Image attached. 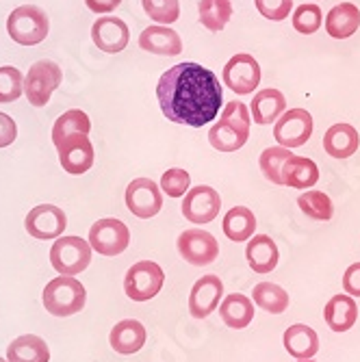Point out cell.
I'll list each match as a JSON object with an SVG mask.
<instances>
[{"label":"cell","mask_w":360,"mask_h":362,"mask_svg":"<svg viewBox=\"0 0 360 362\" xmlns=\"http://www.w3.org/2000/svg\"><path fill=\"white\" fill-rule=\"evenodd\" d=\"M158 107L170 122L200 128L213 122L223 105L217 76L193 61L178 63L158 78Z\"/></svg>","instance_id":"obj_1"},{"label":"cell","mask_w":360,"mask_h":362,"mask_svg":"<svg viewBox=\"0 0 360 362\" xmlns=\"http://www.w3.org/2000/svg\"><path fill=\"white\" fill-rule=\"evenodd\" d=\"M250 139V109L233 100L219 113V122L209 130V141L219 152H237Z\"/></svg>","instance_id":"obj_2"},{"label":"cell","mask_w":360,"mask_h":362,"mask_svg":"<svg viewBox=\"0 0 360 362\" xmlns=\"http://www.w3.org/2000/svg\"><path fill=\"white\" fill-rule=\"evenodd\" d=\"M44 308L54 317H70L85 308L87 293L74 276H59L44 288Z\"/></svg>","instance_id":"obj_3"},{"label":"cell","mask_w":360,"mask_h":362,"mask_svg":"<svg viewBox=\"0 0 360 362\" xmlns=\"http://www.w3.org/2000/svg\"><path fill=\"white\" fill-rule=\"evenodd\" d=\"M48 16L44 9L35 5H22L9 13L7 20V33L16 44L22 46H35L46 40L48 35Z\"/></svg>","instance_id":"obj_4"},{"label":"cell","mask_w":360,"mask_h":362,"mask_svg":"<svg viewBox=\"0 0 360 362\" xmlns=\"http://www.w3.org/2000/svg\"><path fill=\"white\" fill-rule=\"evenodd\" d=\"M50 262L61 276H79L91 262V245L81 237H59L50 247Z\"/></svg>","instance_id":"obj_5"},{"label":"cell","mask_w":360,"mask_h":362,"mask_svg":"<svg viewBox=\"0 0 360 362\" xmlns=\"http://www.w3.org/2000/svg\"><path fill=\"white\" fill-rule=\"evenodd\" d=\"M166 282V274L152 260H139L128 269L124 278V291L133 302H148L156 298Z\"/></svg>","instance_id":"obj_6"},{"label":"cell","mask_w":360,"mask_h":362,"mask_svg":"<svg viewBox=\"0 0 360 362\" xmlns=\"http://www.w3.org/2000/svg\"><path fill=\"white\" fill-rule=\"evenodd\" d=\"M63 72L54 61H37L30 65V70L24 78V93L26 100L33 107L48 105L52 91L61 85Z\"/></svg>","instance_id":"obj_7"},{"label":"cell","mask_w":360,"mask_h":362,"mask_svg":"<svg viewBox=\"0 0 360 362\" xmlns=\"http://www.w3.org/2000/svg\"><path fill=\"white\" fill-rule=\"evenodd\" d=\"M130 243V230L124 221L107 217L98 219L89 228V245L93 252L103 256H117L122 254Z\"/></svg>","instance_id":"obj_8"},{"label":"cell","mask_w":360,"mask_h":362,"mask_svg":"<svg viewBox=\"0 0 360 362\" xmlns=\"http://www.w3.org/2000/svg\"><path fill=\"white\" fill-rule=\"evenodd\" d=\"M176 247L180 256L193 267H207L219 256V243L217 239L200 228H189L178 237Z\"/></svg>","instance_id":"obj_9"},{"label":"cell","mask_w":360,"mask_h":362,"mask_svg":"<svg viewBox=\"0 0 360 362\" xmlns=\"http://www.w3.org/2000/svg\"><path fill=\"white\" fill-rule=\"evenodd\" d=\"M221 211V197L209 185H198L182 197V217L195 226L213 221Z\"/></svg>","instance_id":"obj_10"},{"label":"cell","mask_w":360,"mask_h":362,"mask_svg":"<svg viewBox=\"0 0 360 362\" xmlns=\"http://www.w3.org/2000/svg\"><path fill=\"white\" fill-rule=\"evenodd\" d=\"M313 135V115L304 109H291L284 111L276 119L274 137L282 148H300Z\"/></svg>","instance_id":"obj_11"},{"label":"cell","mask_w":360,"mask_h":362,"mask_svg":"<svg viewBox=\"0 0 360 362\" xmlns=\"http://www.w3.org/2000/svg\"><path fill=\"white\" fill-rule=\"evenodd\" d=\"M124 200H126L128 211L139 219H150L158 215V211L163 209L161 189L150 178H135L126 187Z\"/></svg>","instance_id":"obj_12"},{"label":"cell","mask_w":360,"mask_h":362,"mask_svg":"<svg viewBox=\"0 0 360 362\" xmlns=\"http://www.w3.org/2000/svg\"><path fill=\"white\" fill-rule=\"evenodd\" d=\"M223 83L237 95L252 93L260 83V65L252 54H235L223 68Z\"/></svg>","instance_id":"obj_13"},{"label":"cell","mask_w":360,"mask_h":362,"mask_svg":"<svg viewBox=\"0 0 360 362\" xmlns=\"http://www.w3.org/2000/svg\"><path fill=\"white\" fill-rule=\"evenodd\" d=\"M26 233L35 239H59L65 233L68 217L54 204H40L26 215Z\"/></svg>","instance_id":"obj_14"},{"label":"cell","mask_w":360,"mask_h":362,"mask_svg":"<svg viewBox=\"0 0 360 362\" xmlns=\"http://www.w3.org/2000/svg\"><path fill=\"white\" fill-rule=\"evenodd\" d=\"M57 152H59L61 168L68 174L81 176V174L89 172L93 165L95 154H93V146L89 141V135H72L68 139H63L57 146Z\"/></svg>","instance_id":"obj_15"},{"label":"cell","mask_w":360,"mask_h":362,"mask_svg":"<svg viewBox=\"0 0 360 362\" xmlns=\"http://www.w3.org/2000/svg\"><path fill=\"white\" fill-rule=\"evenodd\" d=\"M223 298V282L209 274L204 278H200L193 284L191 295H189V313L193 319H207L219 304Z\"/></svg>","instance_id":"obj_16"},{"label":"cell","mask_w":360,"mask_h":362,"mask_svg":"<svg viewBox=\"0 0 360 362\" xmlns=\"http://www.w3.org/2000/svg\"><path fill=\"white\" fill-rule=\"evenodd\" d=\"M91 40L103 52L115 54L128 46L130 30L124 20L120 18H100L91 26Z\"/></svg>","instance_id":"obj_17"},{"label":"cell","mask_w":360,"mask_h":362,"mask_svg":"<svg viewBox=\"0 0 360 362\" xmlns=\"http://www.w3.org/2000/svg\"><path fill=\"white\" fill-rule=\"evenodd\" d=\"M139 48L152 54L176 57L182 52V40L170 26H148L139 35Z\"/></svg>","instance_id":"obj_18"},{"label":"cell","mask_w":360,"mask_h":362,"mask_svg":"<svg viewBox=\"0 0 360 362\" xmlns=\"http://www.w3.org/2000/svg\"><path fill=\"white\" fill-rule=\"evenodd\" d=\"M146 327L141 321H135V319H124V321H117L111 330V337H109V343L111 347L122 354V356H128V354H135L139 351L144 345H146Z\"/></svg>","instance_id":"obj_19"},{"label":"cell","mask_w":360,"mask_h":362,"mask_svg":"<svg viewBox=\"0 0 360 362\" xmlns=\"http://www.w3.org/2000/svg\"><path fill=\"white\" fill-rule=\"evenodd\" d=\"M286 111V98L278 89H260L250 103L252 119L260 126L274 124Z\"/></svg>","instance_id":"obj_20"},{"label":"cell","mask_w":360,"mask_h":362,"mask_svg":"<svg viewBox=\"0 0 360 362\" xmlns=\"http://www.w3.org/2000/svg\"><path fill=\"white\" fill-rule=\"evenodd\" d=\"M245 258L256 274H269L278 267V260H280L278 245L267 235H256L250 239L245 247Z\"/></svg>","instance_id":"obj_21"},{"label":"cell","mask_w":360,"mask_h":362,"mask_svg":"<svg viewBox=\"0 0 360 362\" xmlns=\"http://www.w3.org/2000/svg\"><path fill=\"white\" fill-rule=\"evenodd\" d=\"M315 182H319V168L313 158L296 154L286 158L282 165V185L291 189H310Z\"/></svg>","instance_id":"obj_22"},{"label":"cell","mask_w":360,"mask_h":362,"mask_svg":"<svg viewBox=\"0 0 360 362\" xmlns=\"http://www.w3.org/2000/svg\"><path fill=\"white\" fill-rule=\"evenodd\" d=\"M284 349L296 360H310L319 351V337L310 325L296 323L282 337Z\"/></svg>","instance_id":"obj_23"},{"label":"cell","mask_w":360,"mask_h":362,"mask_svg":"<svg viewBox=\"0 0 360 362\" xmlns=\"http://www.w3.org/2000/svg\"><path fill=\"white\" fill-rule=\"evenodd\" d=\"M323 319L332 332H347L358 319V306L349 295H335L323 308Z\"/></svg>","instance_id":"obj_24"},{"label":"cell","mask_w":360,"mask_h":362,"mask_svg":"<svg viewBox=\"0 0 360 362\" xmlns=\"http://www.w3.org/2000/svg\"><path fill=\"white\" fill-rule=\"evenodd\" d=\"M360 146L358 130L352 124H335L323 137V150L332 158H349Z\"/></svg>","instance_id":"obj_25"},{"label":"cell","mask_w":360,"mask_h":362,"mask_svg":"<svg viewBox=\"0 0 360 362\" xmlns=\"http://www.w3.org/2000/svg\"><path fill=\"white\" fill-rule=\"evenodd\" d=\"M219 317L233 330H243L254 319V302H250L243 293H231L219 304Z\"/></svg>","instance_id":"obj_26"},{"label":"cell","mask_w":360,"mask_h":362,"mask_svg":"<svg viewBox=\"0 0 360 362\" xmlns=\"http://www.w3.org/2000/svg\"><path fill=\"white\" fill-rule=\"evenodd\" d=\"M360 26V9L354 3H341L325 18V30L335 40H347Z\"/></svg>","instance_id":"obj_27"},{"label":"cell","mask_w":360,"mask_h":362,"mask_svg":"<svg viewBox=\"0 0 360 362\" xmlns=\"http://www.w3.org/2000/svg\"><path fill=\"white\" fill-rule=\"evenodd\" d=\"M7 360L9 362H48L50 349L44 339L35 334H24L9 343Z\"/></svg>","instance_id":"obj_28"},{"label":"cell","mask_w":360,"mask_h":362,"mask_svg":"<svg viewBox=\"0 0 360 362\" xmlns=\"http://www.w3.org/2000/svg\"><path fill=\"white\" fill-rule=\"evenodd\" d=\"M221 228H223V235L231 241L243 243V241H248L254 235L256 217H254V213L248 206H235V209H231V211L226 213Z\"/></svg>","instance_id":"obj_29"},{"label":"cell","mask_w":360,"mask_h":362,"mask_svg":"<svg viewBox=\"0 0 360 362\" xmlns=\"http://www.w3.org/2000/svg\"><path fill=\"white\" fill-rule=\"evenodd\" d=\"M91 122L85 111L81 109H70L65 111L52 126V144L59 146L63 139H68L72 135H89Z\"/></svg>","instance_id":"obj_30"},{"label":"cell","mask_w":360,"mask_h":362,"mask_svg":"<svg viewBox=\"0 0 360 362\" xmlns=\"http://www.w3.org/2000/svg\"><path fill=\"white\" fill-rule=\"evenodd\" d=\"M252 302L269 315H280L289 308V293L274 282H258L252 288Z\"/></svg>","instance_id":"obj_31"},{"label":"cell","mask_w":360,"mask_h":362,"mask_svg":"<svg viewBox=\"0 0 360 362\" xmlns=\"http://www.w3.org/2000/svg\"><path fill=\"white\" fill-rule=\"evenodd\" d=\"M198 16L202 26L213 33H219L233 18V3L231 0H200Z\"/></svg>","instance_id":"obj_32"},{"label":"cell","mask_w":360,"mask_h":362,"mask_svg":"<svg viewBox=\"0 0 360 362\" xmlns=\"http://www.w3.org/2000/svg\"><path fill=\"white\" fill-rule=\"evenodd\" d=\"M298 206L304 215H308L310 219H319V221H328L335 215V204L325 193L321 191H306L300 195Z\"/></svg>","instance_id":"obj_33"},{"label":"cell","mask_w":360,"mask_h":362,"mask_svg":"<svg viewBox=\"0 0 360 362\" xmlns=\"http://www.w3.org/2000/svg\"><path fill=\"white\" fill-rule=\"evenodd\" d=\"M293 152L289 148L276 146V148H267L258 158V165L263 176L274 182V185H282V165L286 163V158H291Z\"/></svg>","instance_id":"obj_34"},{"label":"cell","mask_w":360,"mask_h":362,"mask_svg":"<svg viewBox=\"0 0 360 362\" xmlns=\"http://www.w3.org/2000/svg\"><path fill=\"white\" fill-rule=\"evenodd\" d=\"M24 91V76L13 65L0 68V103H16Z\"/></svg>","instance_id":"obj_35"},{"label":"cell","mask_w":360,"mask_h":362,"mask_svg":"<svg viewBox=\"0 0 360 362\" xmlns=\"http://www.w3.org/2000/svg\"><path fill=\"white\" fill-rule=\"evenodd\" d=\"M141 7L150 16V20H154L163 26L174 24L180 16L178 0H141Z\"/></svg>","instance_id":"obj_36"},{"label":"cell","mask_w":360,"mask_h":362,"mask_svg":"<svg viewBox=\"0 0 360 362\" xmlns=\"http://www.w3.org/2000/svg\"><path fill=\"white\" fill-rule=\"evenodd\" d=\"M321 22H323V16L317 5H302L293 13V28L302 33V35H313V33H317Z\"/></svg>","instance_id":"obj_37"},{"label":"cell","mask_w":360,"mask_h":362,"mask_svg":"<svg viewBox=\"0 0 360 362\" xmlns=\"http://www.w3.org/2000/svg\"><path fill=\"white\" fill-rule=\"evenodd\" d=\"M189 185H191V176L189 172L185 170H168L166 174L161 176V189L166 195L170 197H185L187 191H189Z\"/></svg>","instance_id":"obj_38"},{"label":"cell","mask_w":360,"mask_h":362,"mask_svg":"<svg viewBox=\"0 0 360 362\" xmlns=\"http://www.w3.org/2000/svg\"><path fill=\"white\" fill-rule=\"evenodd\" d=\"M254 5L263 18L272 22H282L293 9V0H254Z\"/></svg>","instance_id":"obj_39"},{"label":"cell","mask_w":360,"mask_h":362,"mask_svg":"<svg viewBox=\"0 0 360 362\" xmlns=\"http://www.w3.org/2000/svg\"><path fill=\"white\" fill-rule=\"evenodd\" d=\"M343 288L349 298H360V262L349 265L343 274Z\"/></svg>","instance_id":"obj_40"},{"label":"cell","mask_w":360,"mask_h":362,"mask_svg":"<svg viewBox=\"0 0 360 362\" xmlns=\"http://www.w3.org/2000/svg\"><path fill=\"white\" fill-rule=\"evenodd\" d=\"M16 137H18V126H16L13 117L0 111V148L11 146L16 141Z\"/></svg>","instance_id":"obj_41"},{"label":"cell","mask_w":360,"mask_h":362,"mask_svg":"<svg viewBox=\"0 0 360 362\" xmlns=\"http://www.w3.org/2000/svg\"><path fill=\"white\" fill-rule=\"evenodd\" d=\"M122 0H85V5L95 13H109L120 7Z\"/></svg>","instance_id":"obj_42"},{"label":"cell","mask_w":360,"mask_h":362,"mask_svg":"<svg viewBox=\"0 0 360 362\" xmlns=\"http://www.w3.org/2000/svg\"><path fill=\"white\" fill-rule=\"evenodd\" d=\"M298 362H315V360H298Z\"/></svg>","instance_id":"obj_43"},{"label":"cell","mask_w":360,"mask_h":362,"mask_svg":"<svg viewBox=\"0 0 360 362\" xmlns=\"http://www.w3.org/2000/svg\"><path fill=\"white\" fill-rule=\"evenodd\" d=\"M0 362H9V360H5V358H0Z\"/></svg>","instance_id":"obj_44"}]
</instances>
